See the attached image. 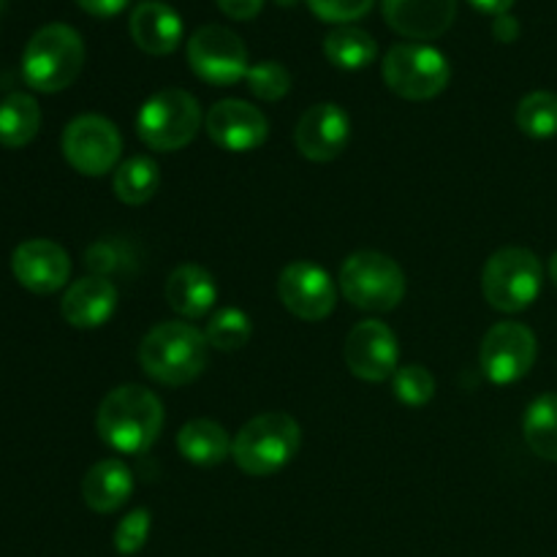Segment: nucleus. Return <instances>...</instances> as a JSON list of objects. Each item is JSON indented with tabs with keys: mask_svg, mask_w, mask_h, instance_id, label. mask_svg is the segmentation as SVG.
Returning a JSON list of instances; mask_svg holds the SVG:
<instances>
[{
	"mask_svg": "<svg viewBox=\"0 0 557 557\" xmlns=\"http://www.w3.org/2000/svg\"><path fill=\"white\" fill-rule=\"evenodd\" d=\"M96 428L103 444L120 455H145L163 430V406L145 386H117L98 406Z\"/></svg>",
	"mask_w": 557,
	"mask_h": 557,
	"instance_id": "f257e3e1",
	"label": "nucleus"
},
{
	"mask_svg": "<svg viewBox=\"0 0 557 557\" xmlns=\"http://www.w3.org/2000/svg\"><path fill=\"white\" fill-rule=\"evenodd\" d=\"M210 359L205 332L185 321H163L152 326L139 346V364L163 386H185L199 379Z\"/></svg>",
	"mask_w": 557,
	"mask_h": 557,
	"instance_id": "f03ea898",
	"label": "nucleus"
},
{
	"mask_svg": "<svg viewBox=\"0 0 557 557\" xmlns=\"http://www.w3.org/2000/svg\"><path fill=\"white\" fill-rule=\"evenodd\" d=\"M85 69V41L63 22L33 33L22 54V76L38 92H60L76 82Z\"/></svg>",
	"mask_w": 557,
	"mask_h": 557,
	"instance_id": "7ed1b4c3",
	"label": "nucleus"
},
{
	"mask_svg": "<svg viewBox=\"0 0 557 557\" xmlns=\"http://www.w3.org/2000/svg\"><path fill=\"white\" fill-rule=\"evenodd\" d=\"M302 444V430L297 419L283 411L259 413L237 433L232 444V457L237 468L248 476H272L283 471Z\"/></svg>",
	"mask_w": 557,
	"mask_h": 557,
	"instance_id": "20e7f679",
	"label": "nucleus"
},
{
	"mask_svg": "<svg viewBox=\"0 0 557 557\" xmlns=\"http://www.w3.org/2000/svg\"><path fill=\"white\" fill-rule=\"evenodd\" d=\"M542 261L528 248L495 250L482 272L484 299L500 313H520L531 308L542 294Z\"/></svg>",
	"mask_w": 557,
	"mask_h": 557,
	"instance_id": "39448f33",
	"label": "nucleus"
},
{
	"mask_svg": "<svg viewBox=\"0 0 557 557\" xmlns=\"http://www.w3.org/2000/svg\"><path fill=\"white\" fill-rule=\"evenodd\" d=\"M341 292L348 302L370 313H389L406 297L400 264L379 250H357L341 267Z\"/></svg>",
	"mask_w": 557,
	"mask_h": 557,
	"instance_id": "423d86ee",
	"label": "nucleus"
},
{
	"mask_svg": "<svg viewBox=\"0 0 557 557\" xmlns=\"http://www.w3.org/2000/svg\"><path fill=\"white\" fill-rule=\"evenodd\" d=\"M199 101L180 87L158 90L156 96L141 103L139 117H136L139 139L158 152H177L188 147L194 136L199 134Z\"/></svg>",
	"mask_w": 557,
	"mask_h": 557,
	"instance_id": "0eeeda50",
	"label": "nucleus"
},
{
	"mask_svg": "<svg viewBox=\"0 0 557 557\" xmlns=\"http://www.w3.org/2000/svg\"><path fill=\"white\" fill-rule=\"evenodd\" d=\"M381 76L395 96L406 101H430L441 96L451 79V65L428 44H395L384 54Z\"/></svg>",
	"mask_w": 557,
	"mask_h": 557,
	"instance_id": "6e6552de",
	"label": "nucleus"
},
{
	"mask_svg": "<svg viewBox=\"0 0 557 557\" xmlns=\"http://www.w3.org/2000/svg\"><path fill=\"white\" fill-rule=\"evenodd\" d=\"M60 147L74 172L85 177H103L120 166L123 136L112 120L101 114H79L65 125Z\"/></svg>",
	"mask_w": 557,
	"mask_h": 557,
	"instance_id": "1a4fd4ad",
	"label": "nucleus"
},
{
	"mask_svg": "<svg viewBox=\"0 0 557 557\" xmlns=\"http://www.w3.org/2000/svg\"><path fill=\"white\" fill-rule=\"evenodd\" d=\"M188 65L201 82L215 87L237 85L250 69L243 38L221 25H205L190 36Z\"/></svg>",
	"mask_w": 557,
	"mask_h": 557,
	"instance_id": "9d476101",
	"label": "nucleus"
},
{
	"mask_svg": "<svg viewBox=\"0 0 557 557\" xmlns=\"http://www.w3.org/2000/svg\"><path fill=\"white\" fill-rule=\"evenodd\" d=\"M539 343L531 326L520 321H500L484 335L479 362H482L487 381L498 386L517 384L531 373L536 364Z\"/></svg>",
	"mask_w": 557,
	"mask_h": 557,
	"instance_id": "9b49d317",
	"label": "nucleus"
},
{
	"mask_svg": "<svg viewBox=\"0 0 557 557\" xmlns=\"http://www.w3.org/2000/svg\"><path fill=\"white\" fill-rule=\"evenodd\" d=\"M283 308L302 321H324L337 305V286L324 267L292 261L277 277Z\"/></svg>",
	"mask_w": 557,
	"mask_h": 557,
	"instance_id": "f8f14e48",
	"label": "nucleus"
},
{
	"mask_svg": "<svg viewBox=\"0 0 557 557\" xmlns=\"http://www.w3.org/2000/svg\"><path fill=\"white\" fill-rule=\"evenodd\" d=\"M343 357H346V368L351 370L357 379L370 381V384H384L392 381L395 370L400 368V348H397V337L384 321H362L354 326L343 346Z\"/></svg>",
	"mask_w": 557,
	"mask_h": 557,
	"instance_id": "ddd939ff",
	"label": "nucleus"
},
{
	"mask_svg": "<svg viewBox=\"0 0 557 557\" xmlns=\"http://www.w3.org/2000/svg\"><path fill=\"white\" fill-rule=\"evenodd\" d=\"M351 139V120L337 103H313L294 128V145L308 161L326 163L343 156Z\"/></svg>",
	"mask_w": 557,
	"mask_h": 557,
	"instance_id": "4468645a",
	"label": "nucleus"
},
{
	"mask_svg": "<svg viewBox=\"0 0 557 557\" xmlns=\"http://www.w3.org/2000/svg\"><path fill=\"white\" fill-rule=\"evenodd\" d=\"M205 128L207 136L228 152L259 150L267 141V134H270V123H267L264 112L253 103L237 101V98L218 101L207 112Z\"/></svg>",
	"mask_w": 557,
	"mask_h": 557,
	"instance_id": "2eb2a0df",
	"label": "nucleus"
},
{
	"mask_svg": "<svg viewBox=\"0 0 557 557\" xmlns=\"http://www.w3.org/2000/svg\"><path fill=\"white\" fill-rule=\"evenodd\" d=\"M16 283L33 294H54L69 283L71 259L63 245L52 239H27L11 253Z\"/></svg>",
	"mask_w": 557,
	"mask_h": 557,
	"instance_id": "dca6fc26",
	"label": "nucleus"
},
{
	"mask_svg": "<svg viewBox=\"0 0 557 557\" xmlns=\"http://www.w3.org/2000/svg\"><path fill=\"white\" fill-rule=\"evenodd\" d=\"M386 25L411 41L444 36L457 16V0H381Z\"/></svg>",
	"mask_w": 557,
	"mask_h": 557,
	"instance_id": "f3484780",
	"label": "nucleus"
},
{
	"mask_svg": "<svg viewBox=\"0 0 557 557\" xmlns=\"http://www.w3.org/2000/svg\"><path fill=\"white\" fill-rule=\"evenodd\" d=\"M117 308V286L107 277L87 275L71 283L60 302V313L74 330H98Z\"/></svg>",
	"mask_w": 557,
	"mask_h": 557,
	"instance_id": "a211bd4d",
	"label": "nucleus"
},
{
	"mask_svg": "<svg viewBox=\"0 0 557 557\" xmlns=\"http://www.w3.org/2000/svg\"><path fill=\"white\" fill-rule=\"evenodd\" d=\"M131 38L147 54H172L183 41V20L172 5L161 0H145L131 14Z\"/></svg>",
	"mask_w": 557,
	"mask_h": 557,
	"instance_id": "6ab92c4d",
	"label": "nucleus"
},
{
	"mask_svg": "<svg viewBox=\"0 0 557 557\" xmlns=\"http://www.w3.org/2000/svg\"><path fill=\"white\" fill-rule=\"evenodd\" d=\"M131 493H134V473L123 460H114V457L96 462L82 479V500L96 515L117 511L120 506L128 504Z\"/></svg>",
	"mask_w": 557,
	"mask_h": 557,
	"instance_id": "aec40b11",
	"label": "nucleus"
},
{
	"mask_svg": "<svg viewBox=\"0 0 557 557\" xmlns=\"http://www.w3.org/2000/svg\"><path fill=\"white\" fill-rule=\"evenodd\" d=\"M163 294H166V302L172 305L174 313H180L183 319H201L215 308L218 283L205 267L180 264L169 275Z\"/></svg>",
	"mask_w": 557,
	"mask_h": 557,
	"instance_id": "412c9836",
	"label": "nucleus"
},
{
	"mask_svg": "<svg viewBox=\"0 0 557 557\" xmlns=\"http://www.w3.org/2000/svg\"><path fill=\"white\" fill-rule=\"evenodd\" d=\"M232 444L223 424L212 422V419H190L183 424L177 433V449L188 462L201 468L221 466L226 457H232Z\"/></svg>",
	"mask_w": 557,
	"mask_h": 557,
	"instance_id": "4be33fe9",
	"label": "nucleus"
},
{
	"mask_svg": "<svg viewBox=\"0 0 557 557\" xmlns=\"http://www.w3.org/2000/svg\"><path fill=\"white\" fill-rule=\"evenodd\" d=\"M41 128V109L27 92H11L0 101V145L9 150L30 145Z\"/></svg>",
	"mask_w": 557,
	"mask_h": 557,
	"instance_id": "5701e85b",
	"label": "nucleus"
},
{
	"mask_svg": "<svg viewBox=\"0 0 557 557\" xmlns=\"http://www.w3.org/2000/svg\"><path fill=\"white\" fill-rule=\"evenodd\" d=\"M112 188L114 196H117L123 205L141 207L158 194V188H161V169H158V163L147 156L128 158V161H123L114 169Z\"/></svg>",
	"mask_w": 557,
	"mask_h": 557,
	"instance_id": "b1692460",
	"label": "nucleus"
},
{
	"mask_svg": "<svg viewBox=\"0 0 557 557\" xmlns=\"http://www.w3.org/2000/svg\"><path fill=\"white\" fill-rule=\"evenodd\" d=\"M324 54L335 69L359 71L379 58V44L362 27L343 25L324 38Z\"/></svg>",
	"mask_w": 557,
	"mask_h": 557,
	"instance_id": "393cba45",
	"label": "nucleus"
},
{
	"mask_svg": "<svg viewBox=\"0 0 557 557\" xmlns=\"http://www.w3.org/2000/svg\"><path fill=\"white\" fill-rule=\"evenodd\" d=\"M522 435L533 455L557 462V392H547L528 406Z\"/></svg>",
	"mask_w": 557,
	"mask_h": 557,
	"instance_id": "a878e982",
	"label": "nucleus"
},
{
	"mask_svg": "<svg viewBox=\"0 0 557 557\" xmlns=\"http://www.w3.org/2000/svg\"><path fill=\"white\" fill-rule=\"evenodd\" d=\"M139 250L125 237H103L85 253V264L96 277H134L139 270Z\"/></svg>",
	"mask_w": 557,
	"mask_h": 557,
	"instance_id": "bb28decb",
	"label": "nucleus"
},
{
	"mask_svg": "<svg viewBox=\"0 0 557 557\" xmlns=\"http://www.w3.org/2000/svg\"><path fill=\"white\" fill-rule=\"evenodd\" d=\"M517 128L533 139L557 136V96L549 90H536L525 96L517 107Z\"/></svg>",
	"mask_w": 557,
	"mask_h": 557,
	"instance_id": "cd10ccee",
	"label": "nucleus"
},
{
	"mask_svg": "<svg viewBox=\"0 0 557 557\" xmlns=\"http://www.w3.org/2000/svg\"><path fill=\"white\" fill-rule=\"evenodd\" d=\"M250 335H253V324H250L248 313H243L239 308L218 310L205 330L207 343L215 351H239L243 346H248Z\"/></svg>",
	"mask_w": 557,
	"mask_h": 557,
	"instance_id": "c85d7f7f",
	"label": "nucleus"
},
{
	"mask_svg": "<svg viewBox=\"0 0 557 557\" xmlns=\"http://www.w3.org/2000/svg\"><path fill=\"white\" fill-rule=\"evenodd\" d=\"M392 389H395L400 403L411 408H422L433 400L435 379L424 364H403L392 375Z\"/></svg>",
	"mask_w": 557,
	"mask_h": 557,
	"instance_id": "c756f323",
	"label": "nucleus"
},
{
	"mask_svg": "<svg viewBox=\"0 0 557 557\" xmlns=\"http://www.w3.org/2000/svg\"><path fill=\"white\" fill-rule=\"evenodd\" d=\"M245 82H248V90L261 101H281L292 90V74L286 65L275 63V60H261V63L250 65Z\"/></svg>",
	"mask_w": 557,
	"mask_h": 557,
	"instance_id": "7c9ffc66",
	"label": "nucleus"
},
{
	"mask_svg": "<svg viewBox=\"0 0 557 557\" xmlns=\"http://www.w3.org/2000/svg\"><path fill=\"white\" fill-rule=\"evenodd\" d=\"M152 517L147 509H134L120 520L117 531H114V549L120 555H136L147 544L150 536Z\"/></svg>",
	"mask_w": 557,
	"mask_h": 557,
	"instance_id": "2f4dec72",
	"label": "nucleus"
},
{
	"mask_svg": "<svg viewBox=\"0 0 557 557\" xmlns=\"http://www.w3.org/2000/svg\"><path fill=\"white\" fill-rule=\"evenodd\" d=\"M375 0H308L310 11L319 20L332 22V25H348L354 20H362Z\"/></svg>",
	"mask_w": 557,
	"mask_h": 557,
	"instance_id": "473e14b6",
	"label": "nucleus"
},
{
	"mask_svg": "<svg viewBox=\"0 0 557 557\" xmlns=\"http://www.w3.org/2000/svg\"><path fill=\"white\" fill-rule=\"evenodd\" d=\"M218 9L226 16H232V20L248 22L264 9V0H218Z\"/></svg>",
	"mask_w": 557,
	"mask_h": 557,
	"instance_id": "72a5a7b5",
	"label": "nucleus"
},
{
	"mask_svg": "<svg viewBox=\"0 0 557 557\" xmlns=\"http://www.w3.org/2000/svg\"><path fill=\"white\" fill-rule=\"evenodd\" d=\"M76 5L92 16H114L128 5V0H76Z\"/></svg>",
	"mask_w": 557,
	"mask_h": 557,
	"instance_id": "f704fd0d",
	"label": "nucleus"
},
{
	"mask_svg": "<svg viewBox=\"0 0 557 557\" xmlns=\"http://www.w3.org/2000/svg\"><path fill=\"white\" fill-rule=\"evenodd\" d=\"M520 22L515 20V16L511 14H500V16H495V25H493V33H495V38H498V41H504V44H511V41H517V38H520Z\"/></svg>",
	"mask_w": 557,
	"mask_h": 557,
	"instance_id": "c9c22d12",
	"label": "nucleus"
},
{
	"mask_svg": "<svg viewBox=\"0 0 557 557\" xmlns=\"http://www.w3.org/2000/svg\"><path fill=\"white\" fill-rule=\"evenodd\" d=\"M515 3L517 0H471V5H476L479 11H484V14H493V16L509 14V9Z\"/></svg>",
	"mask_w": 557,
	"mask_h": 557,
	"instance_id": "e433bc0d",
	"label": "nucleus"
},
{
	"mask_svg": "<svg viewBox=\"0 0 557 557\" xmlns=\"http://www.w3.org/2000/svg\"><path fill=\"white\" fill-rule=\"evenodd\" d=\"M549 277H553V283L557 286V250L553 253V259H549Z\"/></svg>",
	"mask_w": 557,
	"mask_h": 557,
	"instance_id": "4c0bfd02",
	"label": "nucleus"
},
{
	"mask_svg": "<svg viewBox=\"0 0 557 557\" xmlns=\"http://www.w3.org/2000/svg\"><path fill=\"white\" fill-rule=\"evenodd\" d=\"M277 5H283V9H294V5L299 3V0H275Z\"/></svg>",
	"mask_w": 557,
	"mask_h": 557,
	"instance_id": "58836bf2",
	"label": "nucleus"
},
{
	"mask_svg": "<svg viewBox=\"0 0 557 557\" xmlns=\"http://www.w3.org/2000/svg\"><path fill=\"white\" fill-rule=\"evenodd\" d=\"M5 3H9V0H0V16H3V11H5Z\"/></svg>",
	"mask_w": 557,
	"mask_h": 557,
	"instance_id": "ea45409f",
	"label": "nucleus"
}]
</instances>
